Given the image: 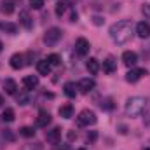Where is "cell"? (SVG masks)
<instances>
[{
	"label": "cell",
	"instance_id": "obj_1",
	"mask_svg": "<svg viewBox=\"0 0 150 150\" xmlns=\"http://www.w3.org/2000/svg\"><path fill=\"white\" fill-rule=\"evenodd\" d=\"M110 38H112L113 42H117V44H126V42H129L131 37H133V25H131V21H127V19H122V21H119V23H115L110 26Z\"/></svg>",
	"mask_w": 150,
	"mask_h": 150
},
{
	"label": "cell",
	"instance_id": "obj_2",
	"mask_svg": "<svg viewBox=\"0 0 150 150\" xmlns=\"http://www.w3.org/2000/svg\"><path fill=\"white\" fill-rule=\"evenodd\" d=\"M145 108H147V100L142 96H133L126 101V113L131 117H138Z\"/></svg>",
	"mask_w": 150,
	"mask_h": 150
},
{
	"label": "cell",
	"instance_id": "obj_3",
	"mask_svg": "<svg viewBox=\"0 0 150 150\" xmlns=\"http://www.w3.org/2000/svg\"><path fill=\"white\" fill-rule=\"evenodd\" d=\"M63 37V32L59 30V28H56V26H52V28H49L45 33H44V42L47 44V45H54V44H58L59 40Z\"/></svg>",
	"mask_w": 150,
	"mask_h": 150
},
{
	"label": "cell",
	"instance_id": "obj_4",
	"mask_svg": "<svg viewBox=\"0 0 150 150\" xmlns=\"http://www.w3.org/2000/svg\"><path fill=\"white\" fill-rule=\"evenodd\" d=\"M77 122L79 126H93L96 122V113L93 110H82L77 117Z\"/></svg>",
	"mask_w": 150,
	"mask_h": 150
},
{
	"label": "cell",
	"instance_id": "obj_5",
	"mask_svg": "<svg viewBox=\"0 0 150 150\" xmlns=\"http://www.w3.org/2000/svg\"><path fill=\"white\" fill-rule=\"evenodd\" d=\"M143 75H147V70H145V68H133V70H129V72L126 74V80L131 82V84H134V82H138Z\"/></svg>",
	"mask_w": 150,
	"mask_h": 150
},
{
	"label": "cell",
	"instance_id": "obj_6",
	"mask_svg": "<svg viewBox=\"0 0 150 150\" xmlns=\"http://www.w3.org/2000/svg\"><path fill=\"white\" fill-rule=\"evenodd\" d=\"M94 87H96V82H94L93 79H82V80L79 82V86H77V89H79L82 94H87V93H91Z\"/></svg>",
	"mask_w": 150,
	"mask_h": 150
},
{
	"label": "cell",
	"instance_id": "obj_7",
	"mask_svg": "<svg viewBox=\"0 0 150 150\" xmlns=\"http://www.w3.org/2000/svg\"><path fill=\"white\" fill-rule=\"evenodd\" d=\"M89 49H91V45H89V42H87L86 38H79V40L75 42V51H77L79 56H86V54L89 52Z\"/></svg>",
	"mask_w": 150,
	"mask_h": 150
},
{
	"label": "cell",
	"instance_id": "obj_8",
	"mask_svg": "<svg viewBox=\"0 0 150 150\" xmlns=\"http://www.w3.org/2000/svg\"><path fill=\"white\" fill-rule=\"evenodd\" d=\"M45 138H47V142L52 143V145L59 143V140H61V129H59V127H52L51 131H47Z\"/></svg>",
	"mask_w": 150,
	"mask_h": 150
},
{
	"label": "cell",
	"instance_id": "obj_9",
	"mask_svg": "<svg viewBox=\"0 0 150 150\" xmlns=\"http://www.w3.org/2000/svg\"><path fill=\"white\" fill-rule=\"evenodd\" d=\"M136 61H138L136 52H133V51H126V52L122 54V63H124L126 67H134Z\"/></svg>",
	"mask_w": 150,
	"mask_h": 150
},
{
	"label": "cell",
	"instance_id": "obj_10",
	"mask_svg": "<svg viewBox=\"0 0 150 150\" xmlns=\"http://www.w3.org/2000/svg\"><path fill=\"white\" fill-rule=\"evenodd\" d=\"M136 33H138V37H140V38L150 37V25L147 23V21L138 23V25H136Z\"/></svg>",
	"mask_w": 150,
	"mask_h": 150
},
{
	"label": "cell",
	"instance_id": "obj_11",
	"mask_svg": "<svg viewBox=\"0 0 150 150\" xmlns=\"http://www.w3.org/2000/svg\"><path fill=\"white\" fill-rule=\"evenodd\" d=\"M47 124H51V113L45 110H40L37 117V126L38 127H47Z\"/></svg>",
	"mask_w": 150,
	"mask_h": 150
},
{
	"label": "cell",
	"instance_id": "obj_12",
	"mask_svg": "<svg viewBox=\"0 0 150 150\" xmlns=\"http://www.w3.org/2000/svg\"><path fill=\"white\" fill-rule=\"evenodd\" d=\"M11 67L14 70H21L25 67V56L23 54H12L11 56Z\"/></svg>",
	"mask_w": 150,
	"mask_h": 150
},
{
	"label": "cell",
	"instance_id": "obj_13",
	"mask_svg": "<svg viewBox=\"0 0 150 150\" xmlns=\"http://www.w3.org/2000/svg\"><path fill=\"white\" fill-rule=\"evenodd\" d=\"M19 23H21L26 30H30V28L33 26V19L30 18V14H28L26 11H21V12H19Z\"/></svg>",
	"mask_w": 150,
	"mask_h": 150
},
{
	"label": "cell",
	"instance_id": "obj_14",
	"mask_svg": "<svg viewBox=\"0 0 150 150\" xmlns=\"http://www.w3.org/2000/svg\"><path fill=\"white\" fill-rule=\"evenodd\" d=\"M58 113H59V117H63V119H72V117H74V107H72L70 103L61 105L59 110H58Z\"/></svg>",
	"mask_w": 150,
	"mask_h": 150
},
{
	"label": "cell",
	"instance_id": "obj_15",
	"mask_svg": "<svg viewBox=\"0 0 150 150\" xmlns=\"http://www.w3.org/2000/svg\"><path fill=\"white\" fill-rule=\"evenodd\" d=\"M23 84H25L26 89H35L38 86V77L37 75H26V77L23 79Z\"/></svg>",
	"mask_w": 150,
	"mask_h": 150
},
{
	"label": "cell",
	"instance_id": "obj_16",
	"mask_svg": "<svg viewBox=\"0 0 150 150\" xmlns=\"http://www.w3.org/2000/svg\"><path fill=\"white\" fill-rule=\"evenodd\" d=\"M0 30L5 32V33H9V35H16L18 33V25L5 21V23H0Z\"/></svg>",
	"mask_w": 150,
	"mask_h": 150
},
{
	"label": "cell",
	"instance_id": "obj_17",
	"mask_svg": "<svg viewBox=\"0 0 150 150\" xmlns=\"http://www.w3.org/2000/svg\"><path fill=\"white\" fill-rule=\"evenodd\" d=\"M86 68L89 70V74H98L100 72V61L96 59V58H89L87 59V63H86Z\"/></svg>",
	"mask_w": 150,
	"mask_h": 150
},
{
	"label": "cell",
	"instance_id": "obj_18",
	"mask_svg": "<svg viewBox=\"0 0 150 150\" xmlns=\"http://www.w3.org/2000/svg\"><path fill=\"white\" fill-rule=\"evenodd\" d=\"M115 68H117V63H115V59H113L112 56L103 61V72H105V74H113Z\"/></svg>",
	"mask_w": 150,
	"mask_h": 150
},
{
	"label": "cell",
	"instance_id": "obj_19",
	"mask_svg": "<svg viewBox=\"0 0 150 150\" xmlns=\"http://www.w3.org/2000/svg\"><path fill=\"white\" fill-rule=\"evenodd\" d=\"M37 70L40 75H49L51 74V65H49V61L47 59H40L37 63Z\"/></svg>",
	"mask_w": 150,
	"mask_h": 150
},
{
	"label": "cell",
	"instance_id": "obj_20",
	"mask_svg": "<svg viewBox=\"0 0 150 150\" xmlns=\"http://www.w3.org/2000/svg\"><path fill=\"white\" fill-rule=\"evenodd\" d=\"M4 89H5V93H7V94H16L18 84H16L12 79H7V80L4 82Z\"/></svg>",
	"mask_w": 150,
	"mask_h": 150
},
{
	"label": "cell",
	"instance_id": "obj_21",
	"mask_svg": "<svg viewBox=\"0 0 150 150\" xmlns=\"http://www.w3.org/2000/svg\"><path fill=\"white\" fill-rule=\"evenodd\" d=\"M65 94H67L68 98H75V94H77V86H75L74 82H67V84H65Z\"/></svg>",
	"mask_w": 150,
	"mask_h": 150
},
{
	"label": "cell",
	"instance_id": "obj_22",
	"mask_svg": "<svg viewBox=\"0 0 150 150\" xmlns=\"http://www.w3.org/2000/svg\"><path fill=\"white\" fill-rule=\"evenodd\" d=\"M19 134L25 136V138H33V136H35V129L30 127V126H25V127L19 129Z\"/></svg>",
	"mask_w": 150,
	"mask_h": 150
},
{
	"label": "cell",
	"instance_id": "obj_23",
	"mask_svg": "<svg viewBox=\"0 0 150 150\" xmlns=\"http://www.w3.org/2000/svg\"><path fill=\"white\" fill-rule=\"evenodd\" d=\"M2 11H4V14H12L14 12V4L11 0H4L2 2Z\"/></svg>",
	"mask_w": 150,
	"mask_h": 150
},
{
	"label": "cell",
	"instance_id": "obj_24",
	"mask_svg": "<svg viewBox=\"0 0 150 150\" xmlns=\"http://www.w3.org/2000/svg\"><path fill=\"white\" fill-rule=\"evenodd\" d=\"M2 120L4 122H12L14 120V110L12 108H5L4 113H2Z\"/></svg>",
	"mask_w": 150,
	"mask_h": 150
},
{
	"label": "cell",
	"instance_id": "obj_25",
	"mask_svg": "<svg viewBox=\"0 0 150 150\" xmlns=\"http://www.w3.org/2000/svg\"><path fill=\"white\" fill-rule=\"evenodd\" d=\"M47 61H49L51 67H58V65L61 63V56H59V54H49Z\"/></svg>",
	"mask_w": 150,
	"mask_h": 150
},
{
	"label": "cell",
	"instance_id": "obj_26",
	"mask_svg": "<svg viewBox=\"0 0 150 150\" xmlns=\"http://www.w3.org/2000/svg\"><path fill=\"white\" fill-rule=\"evenodd\" d=\"M67 7H68V4H67L65 0H63V2H59V4L56 5V16H59V18H61V16L65 14V11H67Z\"/></svg>",
	"mask_w": 150,
	"mask_h": 150
},
{
	"label": "cell",
	"instance_id": "obj_27",
	"mask_svg": "<svg viewBox=\"0 0 150 150\" xmlns=\"http://www.w3.org/2000/svg\"><path fill=\"white\" fill-rule=\"evenodd\" d=\"M32 9H42L44 7V0H28Z\"/></svg>",
	"mask_w": 150,
	"mask_h": 150
},
{
	"label": "cell",
	"instance_id": "obj_28",
	"mask_svg": "<svg viewBox=\"0 0 150 150\" xmlns=\"http://www.w3.org/2000/svg\"><path fill=\"white\" fill-rule=\"evenodd\" d=\"M101 108H105V110H112L113 108V101L108 98V100H105V101H101Z\"/></svg>",
	"mask_w": 150,
	"mask_h": 150
},
{
	"label": "cell",
	"instance_id": "obj_29",
	"mask_svg": "<svg viewBox=\"0 0 150 150\" xmlns=\"http://www.w3.org/2000/svg\"><path fill=\"white\" fill-rule=\"evenodd\" d=\"M96 138H98V133H96V131H91V133L87 134V138H86V140H87V143H93Z\"/></svg>",
	"mask_w": 150,
	"mask_h": 150
},
{
	"label": "cell",
	"instance_id": "obj_30",
	"mask_svg": "<svg viewBox=\"0 0 150 150\" xmlns=\"http://www.w3.org/2000/svg\"><path fill=\"white\" fill-rule=\"evenodd\" d=\"M142 12H143V16H145V18H150V4H143Z\"/></svg>",
	"mask_w": 150,
	"mask_h": 150
},
{
	"label": "cell",
	"instance_id": "obj_31",
	"mask_svg": "<svg viewBox=\"0 0 150 150\" xmlns=\"http://www.w3.org/2000/svg\"><path fill=\"white\" fill-rule=\"evenodd\" d=\"M68 140H70V142L77 140V133H74V131H68Z\"/></svg>",
	"mask_w": 150,
	"mask_h": 150
},
{
	"label": "cell",
	"instance_id": "obj_32",
	"mask_svg": "<svg viewBox=\"0 0 150 150\" xmlns=\"http://www.w3.org/2000/svg\"><path fill=\"white\" fill-rule=\"evenodd\" d=\"M93 21H94V25H101V23H103V19H101V18H98V16H94V18H93Z\"/></svg>",
	"mask_w": 150,
	"mask_h": 150
},
{
	"label": "cell",
	"instance_id": "obj_33",
	"mask_svg": "<svg viewBox=\"0 0 150 150\" xmlns=\"http://www.w3.org/2000/svg\"><path fill=\"white\" fill-rule=\"evenodd\" d=\"M70 21H77V12H72V16H70Z\"/></svg>",
	"mask_w": 150,
	"mask_h": 150
},
{
	"label": "cell",
	"instance_id": "obj_34",
	"mask_svg": "<svg viewBox=\"0 0 150 150\" xmlns=\"http://www.w3.org/2000/svg\"><path fill=\"white\" fill-rule=\"evenodd\" d=\"M58 150H70V149H68V145H65V147H61V149H58Z\"/></svg>",
	"mask_w": 150,
	"mask_h": 150
},
{
	"label": "cell",
	"instance_id": "obj_35",
	"mask_svg": "<svg viewBox=\"0 0 150 150\" xmlns=\"http://www.w3.org/2000/svg\"><path fill=\"white\" fill-rule=\"evenodd\" d=\"M2 103H4V98H2V96H0V107H2Z\"/></svg>",
	"mask_w": 150,
	"mask_h": 150
},
{
	"label": "cell",
	"instance_id": "obj_36",
	"mask_svg": "<svg viewBox=\"0 0 150 150\" xmlns=\"http://www.w3.org/2000/svg\"><path fill=\"white\" fill-rule=\"evenodd\" d=\"M2 47H4V45H2V40H0V51H2Z\"/></svg>",
	"mask_w": 150,
	"mask_h": 150
},
{
	"label": "cell",
	"instance_id": "obj_37",
	"mask_svg": "<svg viewBox=\"0 0 150 150\" xmlns=\"http://www.w3.org/2000/svg\"><path fill=\"white\" fill-rule=\"evenodd\" d=\"M79 150H87V149H79Z\"/></svg>",
	"mask_w": 150,
	"mask_h": 150
},
{
	"label": "cell",
	"instance_id": "obj_38",
	"mask_svg": "<svg viewBox=\"0 0 150 150\" xmlns=\"http://www.w3.org/2000/svg\"><path fill=\"white\" fill-rule=\"evenodd\" d=\"M143 150H150V149H143Z\"/></svg>",
	"mask_w": 150,
	"mask_h": 150
}]
</instances>
